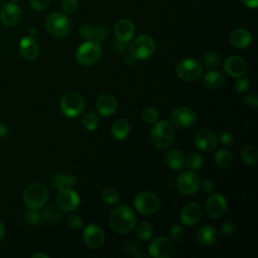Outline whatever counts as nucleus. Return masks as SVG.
I'll use <instances>...</instances> for the list:
<instances>
[{"label": "nucleus", "instance_id": "1", "mask_svg": "<svg viewBox=\"0 0 258 258\" xmlns=\"http://www.w3.org/2000/svg\"><path fill=\"white\" fill-rule=\"evenodd\" d=\"M109 222L114 232L124 235L134 228L136 224V216L129 206L120 205L111 212Z\"/></svg>", "mask_w": 258, "mask_h": 258}, {"label": "nucleus", "instance_id": "2", "mask_svg": "<svg viewBox=\"0 0 258 258\" xmlns=\"http://www.w3.org/2000/svg\"><path fill=\"white\" fill-rule=\"evenodd\" d=\"M149 138L154 148L159 150L167 149L174 139V129L166 120L156 121L150 131Z\"/></svg>", "mask_w": 258, "mask_h": 258}, {"label": "nucleus", "instance_id": "3", "mask_svg": "<svg viewBox=\"0 0 258 258\" xmlns=\"http://www.w3.org/2000/svg\"><path fill=\"white\" fill-rule=\"evenodd\" d=\"M48 200V190L42 183H32L23 192V201L30 210L41 209Z\"/></svg>", "mask_w": 258, "mask_h": 258}, {"label": "nucleus", "instance_id": "4", "mask_svg": "<svg viewBox=\"0 0 258 258\" xmlns=\"http://www.w3.org/2000/svg\"><path fill=\"white\" fill-rule=\"evenodd\" d=\"M102 54V48L98 41L87 40L82 43L76 51V59L82 66H92L96 63Z\"/></svg>", "mask_w": 258, "mask_h": 258}, {"label": "nucleus", "instance_id": "5", "mask_svg": "<svg viewBox=\"0 0 258 258\" xmlns=\"http://www.w3.org/2000/svg\"><path fill=\"white\" fill-rule=\"evenodd\" d=\"M59 108L64 116L75 118L83 113L85 108V100L80 93L69 92L61 98Z\"/></svg>", "mask_w": 258, "mask_h": 258}, {"label": "nucleus", "instance_id": "6", "mask_svg": "<svg viewBox=\"0 0 258 258\" xmlns=\"http://www.w3.org/2000/svg\"><path fill=\"white\" fill-rule=\"evenodd\" d=\"M45 28L54 37L66 36L71 29L70 18L61 12H53L45 19Z\"/></svg>", "mask_w": 258, "mask_h": 258}, {"label": "nucleus", "instance_id": "7", "mask_svg": "<svg viewBox=\"0 0 258 258\" xmlns=\"http://www.w3.org/2000/svg\"><path fill=\"white\" fill-rule=\"evenodd\" d=\"M175 73L182 81L196 82L203 75V64L199 59L185 58L177 63Z\"/></svg>", "mask_w": 258, "mask_h": 258}, {"label": "nucleus", "instance_id": "8", "mask_svg": "<svg viewBox=\"0 0 258 258\" xmlns=\"http://www.w3.org/2000/svg\"><path fill=\"white\" fill-rule=\"evenodd\" d=\"M135 210L141 215H151L160 207V201L158 197L149 190L140 191L137 194L133 201Z\"/></svg>", "mask_w": 258, "mask_h": 258}, {"label": "nucleus", "instance_id": "9", "mask_svg": "<svg viewBox=\"0 0 258 258\" xmlns=\"http://www.w3.org/2000/svg\"><path fill=\"white\" fill-rule=\"evenodd\" d=\"M155 50V42L148 34L137 36L130 44L129 51L137 59H146L150 57Z\"/></svg>", "mask_w": 258, "mask_h": 258}, {"label": "nucleus", "instance_id": "10", "mask_svg": "<svg viewBox=\"0 0 258 258\" xmlns=\"http://www.w3.org/2000/svg\"><path fill=\"white\" fill-rule=\"evenodd\" d=\"M148 253L154 258H171L175 253V244L166 237H157L148 245Z\"/></svg>", "mask_w": 258, "mask_h": 258}, {"label": "nucleus", "instance_id": "11", "mask_svg": "<svg viewBox=\"0 0 258 258\" xmlns=\"http://www.w3.org/2000/svg\"><path fill=\"white\" fill-rule=\"evenodd\" d=\"M200 184L201 178L195 170L182 171L176 180L178 190L184 196H192L196 194L200 188Z\"/></svg>", "mask_w": 258, "mask_h": 258}, {"label": "nucleus", "instance_id": "12", "mask_svg": "<svg viewBox=\"0 0 258 258\" xmlns=\"http://www.w3.org/2000/svg\"><path fill=\"white\" fill-rule=\"evenodd\" d=\"M197 115L194 110L187 108V107H179L172 111L170 115V121L171 123L181 129L188 128L192 126L196 123Z\"/></svg>", "mask_w": 258, "mask_h": 258}, {"label": "nucleus", "instance_id": "13", "mask_svg": "<svg viewBox=\"0 0 258 258\" xmlns=\"http://www.w3.org/2000/svg\"><path fill=\"white\" fill-rule=\"evenodd\" d=\"M55 201L57 207L64 212H72L80 205V197L72 187L59 189Z\"/></svg>", "mask_w": 258, "mask_h": 258}, {"label": "nucleus", "instance_id": "14", "mask_svg": "<svg viewBox=\"0 0 258 258\" xmlns=\"http://www.w3.org/2000/svg\"><path fill=\"white\" fill-rule=\"evenodd\" d=\"M22 12L20 7L13 2H6L0 10V20L7 27L16 26L21 20Z\"/></svg>", "mask_w": 258, "mask_h": 258}, {"label": "nucleus", "instance_id": "15", "mask_svg": "<svg viewBox=\"0 0 258 258\" xmlns=\"http://www.w3.org/2000/svg\"><path fill=\"white\" fill-rule=\"evenodd\" d=\"M83 241L91 249H99L105 242V233L96 224H91L84 229Z\"/></svg>", "mask_w": 258, "mask_h": 258}, {"label": "nucleus", "instance_id": "16", "mask_svg": "<svg viewBox=\"0 0 258 258\" xmlns=\"http://www.w3.org/2000/svg\"><path fill=\"white\" fill-rule=\"evenodd\" d=\"M223 69L227 75L233 78H241L247 73L245 60L238 55H229L223 61Z\"/></svg>", "mask_w": 258, "mask_h": 258}, {"label": "nucleus", "instance_id": "17", "mask_svg": "<svg viewBox=\"0 0 258 258\" xmlns=\"http://www.w3.org/2000/svg\"><path fill=\"white\" fill-rule=\"evenodd\" d=\"M227 209V201L221 194H212L206 202V211L212 219L220 218Z\"/></svg>", "mask_w": 258, "mask_h": 258}, {"label": "nucleus", "instance_id": "18", "mask_svg": "<svg viewBox=\"0 0 258 258\" xmlns=\"http://www.w3.org/2000/svg\"><path fill=\"white\" fill-rule=\"evenodd\" d=\"M217 137L213 131L210 129H201L199 130L194 137V143L202 151L208 152L215 149L217 145Z\"/></svg>", "mask_w": 258, "mask_h": 258}, {"label": "nucleus", "instance_id": "19", "mask_svg": "<svg viewBox=\"0 0 258 258\" xmlns=\"http://www.w3.org/2000/svg\"><path fill=\"white\" fill-rule=\"evenodd\" d=\"M203 216L202 208L197 203L186 204L180 211V221L185 226H194L198 224Z\"/></svg>", "mask_w": 258, "mask_h": 258}, {"label": "nucleus", "instance_id": "20", "mask_svg": "<svg viewBox=\"0 0 258 258\" xmlns=\"http://www.w3.org/2000/svg\"><path fill=\"white\" fill-rule=\"evenodd\" d=\"M18 48L21 56L27 60L35 59L39 53L38 43L31 35L22 37L19 41Z\"/></svg>", "mask_w": 258, "mask_h": 258}, {"label": "nucleus", "instance_id": "21", "mask_svg": "<svg viewBox=\"0 0 258 258\" xmlns=\"http://www.w3.org/2000/svg\"><path fill=\"white\" fill-rule=\"evenodd\" d=\"M117 100L111 94H101L96 100V109L104 117L112 116L117 110Z\"/></svg>", "mask_w": 258, "mask_h": 258}, {"label": "nucleus", "instance_id": "22", "mask_svg": "<svg viewBox=\"0 0 258 258\" xmlns=\"http://www.w3.org/2000/svg\"><path fill=\"white\" fill-rule=\"evenodd\" d=\"M114 32L118 41L127 43L133 38L135 33V27L134 24L129 19L122 18L118 20L115 24Z\"/></svg>", "mask_w": 258, "mask_h": 258}, {"label": "nucleus", "instance_id": "23", "mask_svg": "<svg viewBox=\"0 0 258 258\" xmlns=\"http://www.w3.org/2000/svg\"><path fill=\"white\" fill-rule=\"evenodd\" d=\"M252 41V34L246 28H236L230 34V42L237 48L247 47Z\"/></svg>", "mask_w": 258, "mask_h": 258}, {"label": "nucleus", "instance_id": "24", "mask_svg": "<svg viewBox=\"0 0 258 258\" xmlns=\"http://www.w3.org/2000/svg\"><path fill=\"white\" fill-rule=\"evenodd\" d=\"M204 84L210 90H219L225 84V76L221 71L212 70L205 74L204 76Z\"/></svg>", "mask_w": 258, "mask_h": 258}, {"label": "nucleus", "instance_id": "25", "mask_svg": "<svg viewBox=\"0 0 258 258\" xmlns=\"http://www.w3.org/2000/svg\"><path fill=\"white\" fill-rule=\"evenodd\" d=\"M197 241L204 245V246H210L213 245L218 237L217 230L211 226V225H204L201 227L197 232Z\"/></svg>", "mask_w": 258, "mask_h": 258}, {"label": "nucleus", "instance_id": "26", "mask_svg": "<svg viewBox=\"0 0 258 258\" xmlns=\"http://www.w3.org/2000/svg\"><path fill=\"white\" fill-rule=\"evenodd\" d=\"M164 159L166 165L173 170H180L185 165L184 155L180 150L177 149H169L165 153Z\"/></svg>", "mask_w": 258, "mask_h": 258}, {"label": "nucleus", "instance_id": "27", "mask_svg": "<svg viewBox=\"0 0 258 258\" xmlns=\"http://www.w3.org/2000/svg\"><path fill=\"white\" fill-rule=\"evenodd\" d=\"M54 188L62 189L68 187H73L76 183V178L74 175L66 172H57L52 176L51 179Z\"/></svg>", "mask_w": 258, "mask_h": 258}, {"label": "nucleus", "instance_id": "28", "mask_svg": "<svg viewBox=\"0 0 258 258\" xmlns=\"http://www.w3.org/2000/svg\"><path fill=\"white\" fill-rule=\"evenodd\" d=\"M130 131L129 123L125 119L116 120L111 127V134L117 140L125 139Z\"/></svg>", "mask_w": 258, "mask_h": 258}, {"label": "nucleus", "instance_id": "29", "mask_svg": "<svg viewBox=\"0 0 258 258\" xmlns=\"http://www.w3.org/2000/svg\"><path fill=\"white\" fill-rule=\"evenodd\" d=\"M234 162V156L232 152L226 148H220L215 154V163L217 166L223 169L230 168Z\"/></svg>", "mask_w": 258, "mask_h": 258}, {"label": "nucleus", "instance_id": "30", "mask_svg": "<svg viewBox=\"0 0 258 258\" xmlns=\"http://www.w3.org/2000/svg\"><path fill=\"white\" fill-rule=\"evenodd\" d=\"M241 157L243 162L246 165L252 166L254 164H256L257 159H258V154H257V150L253 145L247 144L243 147L242 152H241Z\"/></svg>", "mask_w": 258, "mask_h": 258}, {"label": "nucleus", "instance_id": "31", "mask_svg": "<svg viewBox=\"0 0 258 258\" xmlns=\"http://www.w3.org/2000/svg\"><path fill=\"white\" fill-rule=\"evenodd\" d=\"M82 124L88 131H94L99 125V119L95 111H88L82 116Z\"/></svg>", "mask_w": 258, "mask_h": 258}, {"label": "nucleus", "instance_id": "32", "mask_svg": "<svg viewBox=\"0 0 258 258\" xmlns=\"http://www.w3.org/2000/svg\"><path fill=\"white\" fill-rule=\"evenodd\" d=\"M42 216H43V219L46 221V222H49V223H53V222H56L58 221L61 216H62V213H61V210L56 206L54 205H50L48 207H46L43 212H42Z\"/></svg>", "mask_w": 258, "mask_h": 258}, {"label": "nucleus", "instance_id": "33", "mask_svg": "<svg viewBox=\"0 0 258 258\" xmlns=\"http://www.w3.org/2000/svg\"><path fill=\"white\" fill-rule=\"evenodd\" d=\"M152 233L153 229L148 222H140L136 227V236L142 241L149 240L152 236Z\"/></svg>", "mask_w": 258, "mask_h": 258}, {"label": "nucleus", "instance_id": "34", "mask_svg": "<svg viewBox=\"0 0 258 258\" xmlns=\"http://www.w3.org/2000/svg\"><path fill=\"white\" fill-rule=\"evenodd\" d=\"M204 163V158L203 156L198 153V152H192L187 155L185 158V165L190 169V170H197L202 167Z\"/></svg>", "mask_w": 258, "mask_h": 258}, {"label": "nucleus", "instance_id": "35", "mask_svg": "<svg viewBox=\"0 0 258 258\" xmlns=\"http://www.w3.org/2000/svg\"><path fill=\"white\" fill-rule=\"evenodd\" d=\"M102 199L108 205H116L120 201V195L115 188H113L111 186H108V187L103 189Z\"/></svg>", "mask_w": 258, "mask_h": 258}, {"label": "nucleus", "instance_id": "36", "mask_svg": "<svg viewBox=\"0 0 258 258\" xmlns=\"http://www.w3.org/2000/svg\"><path fill=\"white\" fill-rule=\"evenodd\" d=\"M141 117L145 123L154 124L156 121H158L159 115H158V111L154 107L148 106L142 110Z\"/></svg>", "mask_w": 258, "mask_h": 258}, {"label": "nucleus", "instance_id": "37", "mask_svg": "<svg viewBox=\"0 0 258 258\" xmlns=\"http://www.w3.org/2000/svg\"><path fill=\"white\" fill-rule=\"evenodd\" d=\"M124 251L127 255L133 256V257H144L145 256L142 246L135 241H131L130 243H128L125 246Z\"/></svg>", "mask_w": 258, "mask_h": 258}, {"label": "nucleus", "instance_id": "38", "mask_svg": "<svg viewBox=\"0 0 258 258\" xmlns=\"http://www.w3.org/2000/svg\"><path fill=\"white\" fill-rule=\"evenodd\" d=\"M220 54L217 51H208L203 58V62L208 68H215L220 62Z\"/></svg>", "mask_w": 258, "mask_h": 258}, {"label": "nucleus", "instance_id": "39", "mask_svg": "<svg viewBox=\"0 0 258 258\" xmlns=\"http://www.w3.org/2000/svg\"><path fill=\"white\" fill-rule=\"evenodd\" d=\"M107 29L102 24H96L93 27V39L95 41H103L107 37Z\"/></svg>", "mask_w": 258, "mask_h": 258}, {"label": "nucleus", "instance_id": "40", "mask_svg": "<svg viewBox=\"0 0 258 258\" xmlns=\"http://www.w3.org/2000/svg\"><path fill=\"white\" fill-rule=\"evenodd\" d=\"M60 7L64 14H72L78 8V0H61Z\"/></svg>", "mask_w": 258, "mask_h": 258}, {"label": "nucleus", "instance_id": "41", "mask_svg": "<svg viewBox=\"0 0 258 258\" xmlns=\"http://www.w3.org/2000/svg\"><path fill=\"white\" fill-rule=\"evenodd\" d=\"M67 223L72 229H81L84 226L82 218L78 214H71L67 219Z\"/></svg>", "mask_w": 258, "mask_h": 258}, {"label": "nucleus", "instance_id": "42", "mask_svg": "<svg viewBox=\"0 0 258 258\" xmlns=\"http://www.w3.org/2000/svg\"><path fill=\"white\" fill-rule=\"evenodd\" d=\"M244 104L249 108H257L258 107V95L256 92H250L243 99Z\"/></svg>", "mask_w": 258, "mask_h": 258}, {"label": "nucleus", "instance_id": "43", "mask_svg": "<svg viewBox=\"0 0 258 258\" xmlns=\"http://www.w3.org/2000/svg\"><path fill=\"white\" fill-rule=\"evenodd\" d=\"M40 214L37 212V210H30L25 214V220L31 226L37 225L40 222Z\"/></svg>", "mask_w": 258, "mask_h": 258}, {"label": "nucleus", "instance_id": "44", "mask_svg": "<svg viewBox=\"0 0 258 258\" xmlns=\"http://www.w3.org/2000/svg\"><path fill=\"white\" fill-rule=\"evenodd\" d=\"M250 86V80L248 78H238V80L235 83V89L239 93H244L248 90Z\"/></svg>", "mask_w": 258, "mask_h": 258}, {"label": "nucleus", "instance_id": "45", "mask_svg": "<svg viewBox=\"0 0 258 258\" xmlns=\"http://www.w3.org/2000/svg\"><path fill=\"white\" fill-rule=\"evenodd\" d=\"M80 36L85 40H90L93 38V27L89 24H83L79 29Z\"/></svg>", "mask_w": 258, "mask_h": 258}, {"label": "nucleus", "instance_id": "46", "mask_svg": "<svg viewBox=\"0 0 258 258\" xmlns=\"http://www.w3.org/2000/svg\"><path fill=\"white\" fill-rule=\"evenodd\" d=\"M170 236H171V238H172L173 240L179 241V240L182 239L183 236H184V230H183V228H182L181 226L177 225V224L171 226V228H170Z\"/></svg>", "mask_w": 258, "mask_h": 258}, {"label": "nucleus", "instance_id": "47", "mask_svg": "<svg viewBox=\"0 0 258 258\" xmlns=\"http://www.w3.org/2000/svg\"><path fill=\"white\" fill-rule=\"evenodd\" d=\"M234 135L230 131H223L219 136V142L222 145H230L234 142Z\"/></svg>", "mask_w": 258, "mask_h": 258}, {"label": "nucleus", "instance_id": "48", "mask_svg": "<svg viewBox=\"0 0 258 258\" xmlns=\"http://www.w3.org/2000/svg\"><path fill=\"white\" fill-rule=\"evenodd\" d=\"M49 2L50 0H30V6L35 11H41L48 6Z\"/></svg>", "mask_w": 258, "mask_h": 258}, {"label": "nucleus", "instance_id": "49", "mask_svg": "<svg viewBox=\"0 0 258 258\" xmlns=\"http://www.w3.org/2000/svg\"><path fill=\"white\" fill-rule=\"evenodd\" d=\"M235 232V226L231 222L223 223L220 227V233L223 236H231Z\"/></svg>", "mask_w": 258, "mask_h": 258}, {"label": "nucleus", "instance_id": "50", "mask_svg": "<svg viewBox=\"0 0 258 258\" xmlns=\"http://www.w3.org/2000/svg\"><path fill=\"white\" fill-rule=\"evenodd\" d=\"M200 187H202V190L206 194H213L215 190V184L210 179H205L201 184Z\"/></svg>", "mask_w": 258, "mask_h": 258}, {"label": "nucleus", "instance_id": "51", "mask_svg": "<svg viewBox=\"0 0 258 258\" xmlns=\"http://www.w3.org/2000/svg\"><path fill=\"white\" fill-rule=\"evenodd\" d=\"M113 50L117 54H124V53H126L127 52L126 43H123V42H120V41L117 40V42H115L114 45H113Z\"/></svg>", "mask_w": 258, "mask_h": 258}, {"label": "nucleus", "instance_id": "52", "mask_svg": "<svg viewBox=\"0 0 258 258\" xmlns=\"http://www.w3.org/2000/svg\"><path fill=\"white\" fill-rule=\"evenodd\" d=\"M248 8L255 9L258 6V0H240Z\"/></svg>", "mask_w": 258, "mask_h": 258}, {"label": "nucleus", "instance_id": "53", "mask_svg": "<svg viewBox=\"0 0 258 258\" xmlns=\"http://www.w3.org/2000/svg\"><path fill=\"white\" fill-rule=\"evenodd\" d=\"M135 57L131 54V53H129V54H126L125 55V57H124V62H125V64H127V66H133L134 64V62H135Z\"/></svg>", "mask_w": 258, "mask_h": 258}, {"label": "nucleus", "instance_id": "54", "mask_svg": "<svg viewBox=\"0 0 258 258\" xmlns=\"http://www.w3.org/2000/svg\"><path fill=\"white\" fill-rule=\"evenodd\" d=\"M7 133H8V128H7V126L4 125V124H2V123H0V138L5 137V136L7 135Z\"/></svg>", "mask_w": 258, "mask_h": 258}, {"label": "nucleus", "instance_id": "55", "mask_svg": "<svg viewBox=\"0 0 258 258\" xmlns=\"http://www.w3.org/2000/svg\"><path fill=\"white\" fill-rule=\"evenodd\" d=\"M32 258H48L49 256L47 255V254H44V253H41V252H38V253H35V254H33L32 256H31Z\"/></svg>", "mask_w": 258, "mask_h": 258}, {"label": "nucleus", "instance_id": "56", "mask_svg": "<svg viewBox=\"0 0 258 258\" xmlns=\"http://www.w3.org/2000/svg\"><path fill=\"white\" fill-rule=\"evenodd\" d=\"M5 236V227L3 223L0 221V240Z\"/></svg>", "mask_w": 258, "mask_h": 258}, {"label": "nucleus", "instance_id": "57", "mask_svg": "<svg viewBox=\"0 0 258 258\" xmlns=\"http://www.w3.org/2000/svg\"><path fill=\"white\" fill-rule=\"evenodd\" d=\"M35 32H36V31H35L34 27H31V28H30V35L33 36V34H35Z\"/></svg>", "mask_w": 258, "mask_h": 258}, {"label": "nucleus", "instance_id": "58", "mask_svg": "<svg viewBox=\"0 0 258 258\" xmlns=\"http://www.w3.org/2000/svg\"><path fill=\"white\" fill-rule=\"evenodd\" d=\"M11 1H17V0H11Z\"/></svg>", "mask_w": 258, "mask_h": 258}, {"label": "nucleus", "instance_id": "59", "mask_svg": "<svg viewBox=\"0 0 258 258\" xmlns=\"http://www.w3.org/2000/svg\"><path fill=\"white\" fill-rule=\"evenodd\" d=\"M205 1H208V0H205Z\"/></svg>", "mask_w": 258, "mask_h": 258}]
</instances>
